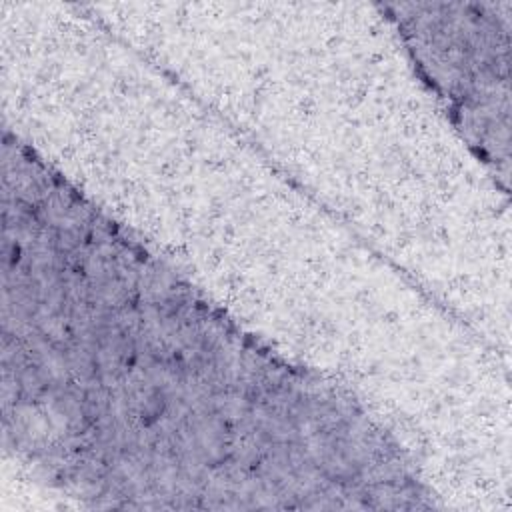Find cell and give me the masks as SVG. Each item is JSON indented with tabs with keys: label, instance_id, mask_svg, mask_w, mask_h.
I'll return each instance as SVG.
<instances>
[{
	"label": "cell",
	"instance_id": "1",
	"mask_svg": "<svg viewBox=\"0 0 512 512\" xmlns=\"http://www.w3.org/2000/svg\"><path fill=\"white\" fill-rule=\"evenodd\" d=\"M486 6H412L400 18L416 66L460 128L492 160L508 118V20Z\"/></svg>",
	"mask_w": 512,
	"mask_h": 512
}]
</instances>
